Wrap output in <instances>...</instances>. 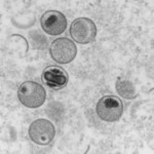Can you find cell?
<instances>
[{
    "label": "cell",
    "mask_w": 154,
    "mask_h": 154,
    "mask_svg": "<svg viewBox=\"0 0 154 154\" xmlns=\"http://www.w3.org/2000/svg\"><path fill=\"white\" fill-rule=\"evenodd\" d=\"M116 91L122 98L125 99H134L137 97V91L136 88L130 80L125 78H120L117 79L116 81Z\"/></svg>",
    "instance_id": "cell-8"
},
{
    "label": "cell",
    "mask_w": 154,
    "mask_h": 154,
    "mask_svg": "<svg viewBox=\"0 0 154 154\" xmlns=\"http://www.w3.org/2000/svg\"><path fill=\"white\" fill-rule=\"evenodd\" d=\"M97 114L102 120L114 122L120 119L123 112V104L115 96H105L97 104Z\"/></svg>",
    "instance_id": "cell-2"
},
{
    "label": "cell",
    "mask_w": 154,
    "mask_h": 154,
    "mask_svg": "<svg viewBox=\"0 0 154 154\" xmlns=\"http://www.w3.org/2000/svg\"><path fill=\"white\" fill-rule=\"evenodd\" d=\"M49 53L54 61L59 64H69L75 59L77 48L69 38H58L53 41L49 48Z\"/></svg>",
    "instance_id": "cell-3"
},
{
    "label": "cell",
    "mask_w": 154,
    "mask_h": 154,
    "mask_svg": "<svg viewBox=\"0 0 154 154\" xmlns=\"http://www.w3.org/2000/svg\"><path fill=\"white\" fill-rule=\"evenodd\" d=\"M54 125L48 119H37L31 123L29 128L30 138L38 145H48L54 140Z\"/></svg>",
    "instance_id": "cell-5"
},
{
    "label": "cell",
    "mask_w": 154,
    "mask_h": 154,
    "mask_svg": "<svg viewBox=\"0 0 154 154\" xmlns=\"http://www.w3.org/2000/svg\"><path fill=\"white\" fill-rule=\"evenodd\" d=\"M41 27L49 35H60L67 28V20L62 12L48 11L44 12L40 20Z\"/></svg>",
    "instance_id": "cell-6"
},
{
    "label": "cell",
    "mask_w": 154,
    "mask_h": 154,
    "mask_svg": "<svg viewBox=\"0 0 154 154\" xmlns=\"http://www.w3.org/2000/svg\"><path fill=\"white\" fill-rule=\"evenodd\" d=\"M18 98L28 108H38L43 105L46 99V91L43 86L34 81H26L20 85Z\"/></svg>",
    "instance_id": "cell-1"
},
{
    "label": "cell",
    "mask_w": 154,
    "mask_h": 154,
    "mask_svg": "<svg viewBox=\"0 0 154 154\" xmlns=\"http://www.w3.org/2000/svg\"><path fill=\"white\" fill-rule=\"evenodd\" d=\"M42 81L53 89H61L68 83V75L63 68L58 66H49L42 73Z\"/></svg>",
    "instance_id": "cell-7"
},
{
    "label": "cell",
    "mask_w": 154,
    "mask_h": 154,
    "mask_svg": "<svg viewBox=\"0 0 154 154\" xmlns=\"http://www.w3.org/2000/svg\"><path fill=\"white\" fill-rule=\"evenodd\" d=\"M70 34L77 43H91L97 35L96 24L88 18H79L71 24Z\"/></svg>",
    "instance_id": "cell-4"
}]
</instances>
